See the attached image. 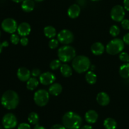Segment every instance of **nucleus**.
<instances>
[{
	"mask_svg": "<svg viewBox=\"0 0 129 129\" xmlns=\"http://www.w3.org/2000/svg\"><path fill=\"white\" fill-rule=\"evenodd\" d=\"M59 40L57 39H52L51 40L49 41V46L50 49H55V48H57L58 45H59Z\"/></svg>",
	"mask_w": 129,
	"mask_h": 129,
	"instance_id": "nucleus-30",
	"label": "nucleus"
},
{
	"mask_svg": "<svg viewBox=\"0 0 129 129\" xmlns=\"http://www.w3.org/2000/svg\"><path fill=\"white\" fill-rule=\"evenodd\" d=\"M11 1H13V2H15V3H18L23 2L24 0H11Z\"/></svg>",
	"mask_w": 129,
	"mask_h": 129,
	"instance_id": "nucleus-42",
	"label": "nucleus"
},
{
	"mask_svg": "<svg viewBox=\"0 0 129 129\" xmlns=\"http://www.w3.org/2000/svg\"><path fill=\"white\" fill-rule=\"evenodd\" d=\"M61 61L60 59H54L50 63V68L53 70L59 69L61 67Z\"/></svg>",
	"mask_w": 129,
	"mask_h": 129,
	"instance_id": "nucleus-27",
	"label": "nucleus"
},
{
	"mask_svg": "<svg viewBox=\"0 0 129 129\" xmlns=\"http://www.w3.org/2000/svg\"><path fill=\"white\" fill-rule=\"evenodd\" d=\"M3 48V45H2V43L0 42V53H1V52H2Z\"/></svg>",
	"mask_w": 129,
	"mask_h": 129,
	"instance_id": "nucleus-43",
	"label": "nucleus"
},
{
	"mask_svg": "<svg viewBox=\"0 0 129 129\" xmlns=\"http://www.w3.org/2000/svg\"><path fill=\"white\" fill-rule=\"evenodd\" d=\"M40 82L44 85L52 84L55 80V77L54 73L51 72H47L45 73H42L39 77Z\"/></svg>",
	"mask_w": 129,
	"mask_h": 129,
	"instance_id": "nucleus-11",
	"label": "nucleus"
},
{
	"mask_svg": "<svg viewBox=\"0 0 129 129\" xmlns=\"http://www.w3.org/2000/svg\"><path fill=\"white\" fill-rule=\"evenodd\" d=\"M98 118V115L94 110H89L85 114L86 121L89 123H94Z\"/></svg>",
	"mask_w": 129,
	"mask_h": 129,
	"instance_id": "nucleus-17",
	"label": "nucleus"
},
{
	"mask_svg": "<svg viewBox=\"0 0 129 129\" xmlns=\"http://www.w3.org/2000/svg\"><path fill=\"white\" fill-rule=\"evenodd\" d=\"M119 58L122 61L125 63H128L129 62V54L126 52H122L120 54Z\"/></svg>",
	"mask_w": 129,
	"mask_h": 129,
	"instance_id": "nucleus-29",
	"label": "nucleus"
},
{
	"mask_svg": "<svg viewBox=\"0 0 129 129\" xmlns=\"http://www.w3.org/2000/svg\"><path fill=\"white\" fill-rule=\"evenodd\" d=\"M34 129H46L45 127H44L43 126H41V125H36L35 126V127H34Z\"/></svg>",
	"mask_w": 129,
	"mask_h": 129,
	"instance_id": "nucleus-40",
	"label": "nucleus"
},
{
	"mask_svg": "<svg viewBox=\"0 0 129 129\" xmlns=\"http://www.w3.org/2000/svg\"><path fill=\"white\" fill-rule=\"evenodd\" d=\"M1 27L6 32L10 34H14L18 29L17 22L13 18H8L5 19L1 23Z\"/></svg>",
	"mask_w": 129,
	"mask_h": 129,
	"instance_id": "nucleus-9",
	"label": "nucleus"
},
{
	"mask_svg": "<svg viewBox=\"0 0 129 129\" xmlns=\"http://www.w3.org/2000/svg\"><path fill=\"white\" fill-rule=\"evenodd\" d=\"M34 99L37 106H45L49 102V92L45 89L38 90L34 94Z\"/></svg>",
	"mask_w": 129,
	"mask_h": 129,
	"instance_id": "nucleus-6",
	"label": "nucleus"
},
{
	"mask_svg": "<svg viewBox=\"0 0 129 129\" xmlns=\"http://www.w3.org/2000/svg\"><path fill=\"white\" fill-rule=\"evenodd\" d=\"M44 32L45 36L49 39H53L56 35V30L52 26H47L44 28Z\"/></svg>",
	"mask_w": 129,
	"mask_h": 129,
	"instance_id": "nucleus-23",
	"label": "nucleus"
},
{
	"mask_svg": "<svg viewBox=\"0 0 129 129\" xmlns=\"http://www.w3.org/2000/svg\"><path fill=\"white\" fill-rule=\"evenodd\" d=\"M3 128L4 127H2V126H0V129H4Z\"/></svg>",
	"mask_w": 129,
	"mask_h": 129,
	"instance_id": "nucleus-46",
	"label": "nucleus"
},
{
	"mask_svg": "<svg viewBox=\"0 0 129 129\" xmlns=\"http://www.w3.org/2000/svg\"><path fill=\"white\" fill-rule=\"evenodd\" d=\"M123 42H124V43H125V44L129 45V33L125 34V35L123 36Z\"/></svg>",
	"mask_w": 129,
	"mask_h": 129,
	"instance_id": "nucleus-38",
	"label": "nucleus"
},
{
	"mask_svg": "<svg viewBox=\"0 0 129 129\" xmlns=\"http://www.w3.org/2000/svg\"><path fill=\"white\" fill-rule=\"evenodd\" d=\"M1 104L7 110H13L19 104V96L15 91L8 90L2 95L1 99Z\"/></svg>",
	"mask_w": 129,
	"mask_h": 129,
	"instance_id": "nucleus-2",
	"label": "nucleus"
},
{
	"mask_svg": "<svg viewBox=\"0 0 129 129\" xmlns=\"http://www.w3.org/2000/svg\"><path fill=\"white\" fill-rule=\"evenodd\" d=\"M125 15V9L121 5H116L113 6L110 11V16L112 19L117 22H122L124 19Z\"/></svg>",
	"mask_w": 129,
	"mask_h": 129,
	"instance_id": "nucleus-8",
	"label": "nucleus"
},
{
	"mask_svg": "<svg viewBox=\"0 0 129 129\" xmlns=\"http://www.w3.org/2000/svg\"><path fill=\"white\" fill-rule=\"evenodd\" d=\"M119 73L123 78H129V63H127L120 66L119 68Z\"/></svg>",
	"mask_w": 129,
	"mask_h": 129,
	"instance_id": "nucleus-21",
	"label": "nucleus"
},
{
	"mask_svg": "<svg viewBox=\"0 0 129 129\" xmlns=\"http://www.w3.org/2000/svg\"><path fill=\"white\" fill-rule=\"evenodd\" d=\"M81 12L80 6L76 4H74L70 6L68 10V16L71 18H76L79 15Z\"/></svg>",
	"mask_w": 129,
	"mask_h": 129,
	"instance_id": "nucleus-15",
	"label": "nucleus"
},
{
	"mask_svg": "<svg viewBox=\"0 0 129 129\" xmlns=\"http://www.w3.org/2000/svg\"><path fill=\"white\" fill-rule=\"evenodd\" d=\"M59 59L61 61L66 63L74 59L76 56V50L71 46L65 45L60 47L57 51Z\"/></svg>",
	"mask_w": 129,
	"mask_h": 129,
	"instance_id": "nucleus-4",
	"label": "nucleus"
},
{
	"mask_svg": "<svg viewBox=\"0 0 129 129\" xmlns=\"http://www.w3.org/2000/svg\"><path fill=\"white\" fill-rule=\"evenodd\" d=\"M120 28L116 25H112L110 29V34L113 37H116L118 35V34H120Z\"/></svg>",
	"mask_w": 129,
	"mask_h": 129,
	"instance_id": "nucleus-28",
	"label": "nucleus"
},
{
	"mask_svg": "<svg viewBox=\"0 0 129 129\" xmlns=\"http://www.w3.org/2000/svg\"><path fill=\"white\" fill-rule=\"evenodd\" d=\"M18 129H31L30 125L26 123H21L18 126Z\"/></svg>",
	"mask_w": 129,
	"mask_h": 129,
	"instance_id": "nucleus-33",
	"label": "nucleus"
},
{
	"mask_svg": "<svg viewBox=\"0 0 129 129\" xmlns=\"http://www.w3.org/2000/svg\"><path fill=\"white\" fill-rule=\"evenodd\" d=\"M72 65L76 72L79 73H84L89 70L90 67V60L86 56H78L73 59Z\"/></svg>",
	"mask_w": 129,
	"mask_h": 129,
	"instance_id": "nucleus-3",
	"label": "nucleus"
},
{
	"mask_svg": "<svg viewBox=\"0 0 129 129\" xmlns=\"http://www.w3.org/2000/svg\"><path fill=\"white\" fill-rule=\"evenodd\" d=\"M85 78L86 82L89 84H94L96 83L97 80L96 75L92 71H89L86 74Z\"/></svg>",
	"mask_w": 129,
	"mask_h": 129,
	"instance_id": "nucleus-25",
	"label": "nucleus"
},
{
	"mask_svg": "<svg viewBox=\"0 0 129 129\" xmlns=\"http://www.w3.org/2000/svg\"><path fill=\"white\" fill-rule=\"evenodd\" d=\"M57 39L63 44H69L73 42L74 40V35L70 30L63 29L57 34Z\"/></svg>",
	"mask_w": 129,
	"mask_h": 129,
	"instance_id": "nucleus-10",
	"label": "nucleus"
},
{
	"mask_svg": "<svg viewBox=\"0 0 129 129\" xmlns=\"http://www.w3.org/2000/svg\"><path fill=\"white\" fill-rule=\"evenodd\" d=\"M50 129H66V128L61 124H55L52 126Z\"/></svg>",
	"mask_w": 129,
	"mask_h": 129,
	"instance_id": "nucleus-36",
	"label": "nucleus"
},
{
	"mask_svg": "<svg viewBox=\"0 0 129 129\" xmlns=\"http://www.w3.org/2000/svg\"><path fill=\"white\" fill-rule=\"evenodd\" d=\"M34 1H37V2H41V1H43L44 0H34Z\"/></svg>",
	"mask_w": 129,
	"mask_h": 129,
	"instance_id": "nucleus-44",
	"label": "nucleus"
},
{
	"mask_svg": "<svg viewBox=\"0 0 129 129\" xmlns=\"http://www.w3.org/2000/svg\"><path fill=\"white\" fill-rule=\"evenodd\" d=\"M63 125L68 129H79L83 123L81 117L76 113L68 111L62 116Z\"/></svg>",
	"mask_w": 129,
	"mask_h": 129,
	"instance_id": "nucleus-1",
	"label": "nucleus"
},
{
	"mask_svg": "<svg viewBox=\"0 0 129 129\" xmlns=\"http://www.w3.org/2000/svg\"><path fill=\"white\" fill-rule=\"evenodd\" d=\"M20 44H21L22 46H26L28 44V38H26V37H23L21 39H20Z\"/></svg>",
	"mask_w": 129,
	"mask_h": 129,
	"instance_id": "nucleus-35",
	"label": "nucleus"
},
{
	"mask_svg": "<svg viewBox=\"0 0 129 129\" xmlns=\"http://www.w3.org/2000/svg\"><path fill=\"white\" fill-rule=\"evenodd\" d=\"M39 80L37 78H35V77L30 78V79L26 82V87L28 90L33 91V90H34L37 87V86L39 85Z\"/></svg>",
	"mask_w": 129,
	"mask_h": 129,
	"instance_id": "nucleus-24",
	"label": "nucleus"
},
{
	"mask_svg": "<svg viewBox=\"0 0 129 129\" xmlns=\"http://www.w3.org/2000/svg\"><path fill=\"white\" fill-rule=\"evenodd\" d=\"M124 49V42L120 39H114L110 41L106 46L107 53L111 55L118 54Z\"/></svg>",
	"mask_w": 129,
	"mask_h": 129,
	"instance_id": "nucleus-5",
	"label": "nucleus"
},
{
	"mask_svg": "<svg viewBox=\"0 0 129 129\" xmlns=\"http://www.w3.org/2000/svg\"><path fill=\"white\" fill-rule=\"evenodd\" d=\"M81 129H93V128L91 125H84L83 126H82V127L81 128Z\"/></svg>",
	"mask_w": 129,
	"mask_h": 129,
	"instance_id": "nucleus-39",
	"label": "nucleus"
},
{
	"mask_svg": "<svg viewBox=\"0 0 129 129\" xmlns=\"http://www.w3.org/2000/svg\"><path fill=\"white\" fill-rule=\"evenodd\" d=\"M60 71L62 76L65 77H69L73 74V70H72L71 67L68 64H62L60 68Z\"/></svg>",
	"mask_w": 129,
	"mask_h": 129,
	"instance_id": "nucleus-20",
	"label": "nucleus"
},
{
	"mask_svg": "<svg viewBox=\"0 0 129 129\" xmlns=\"http://www.w3.org/2000/svg\"><path fill=\"white\" fill-rule=\"evenodd\" d=\"M96 101L101 106H107L109 104L110 101V97L107 93L104 92H100L96 96Z\"/></svg>",
	"mask_w": 129,
	"mask_h": 129,
	"instance_id": "nucleus-14",
	"label": "nucleus"
},
{
	"mask_svg": "<svg viewBox=\"0 0 129 129\" xmlns=\"http://www.w3.org/2000/svg\"><path fill=\"white\" fill-rule=\"evenodd\" d=\"M31 72L25 67H21L17 71V77L22 82H27L30 78Z\"/></svg>",
	"mask_w": 129,
	"mask_h": 129,
	"instance_id": "nucleus-12",
	"label": "nucleus"
},
{
	"mask_svg": "<svg viewBox=\"0 0 129 129\" xmlns=\"http://www.w3.org/2000/svg\"><path fill=\"white\" fill-rule=\"evenodd\" d=\"M40 75H41V72L39 68H34L31 71V75L34 77H39Z\"/></svg>",
	"mask_w": 129,
	"mask_h": 129,
	"instance_id": "nucleus-34",
	"label": "nucleus"
},
{
	"mask_svg": "<svg viewBox=\"0 0 129 129\" xmlns=\"http://www.w3.org/2000/svg\"><path fill=\"white\" fill-rule=\"evenodd\" d=\"M17 118L14 114L8 113L4 115L2 119V124L5 129H13L17 125Z\"/></svg>",
	"mask_w": 129,
	"mask_h": 129,
	"instance_id": "nucleus-7",
	"label": "nucleus"
},
{
	"mask_svg": "<svg viewBox=\"0 0 129 129\" xmlns=\"http://www.w3.org/2000/svg\"><path fill=\"white\" fill-rule=\"evenodd\" d=\"M103 125L106 129H115L117 128V123L115 120L112 118H108L105 119L103 122Z\"/></svg>",
	"mask_w": 129,
	"mask_h": 129,
	"instance_id": "nucleus-22",
	"label": "nucleus"
},
{
	"mask_svg": "<svg viewBox=\"0 0 129 129\" xmlns=\"http://www.w3.org/2000/svg\"><path fill=\"white\" fill-rule=\"evenodd\" d=\"M0 36H1V32H0Z\"/></svg>",
	"mask_w": 129,
	"mask_h": 129,
	"instance_id": "nucleus-47",
	"label": "nucleus"
},
{
	"mask_svg": "<svg viewBox=\"0 0 129 129\" xmlns=\"http://www.w3.org/2000/svg\"><path fill=\"white\" fill-rule=\"evenodd\" d=\"M122 27L125 30H129V20L128 19H123L121 22Z\"/></svg>",
	"mask_w": 129,
	"mask_h": 129,
	"instance_id": "nucleus-32",
	"label": "nucleus"
},
{
	"mask_svg": "<svg viewBox=\"0 0 129 129\" xmlns=\"http://www.w3.org/2000/svg\"><path fill=\"white\" fill-rule=\"evenodd\" d=\"M35 8V3L34 0H24L21 4V8L25 12H30Z\"/></svg>",
	"mask_w": 129,
	"mask_h": 129,
	"instance_id": "nucleus-19",
	"label": "nucleus"
},
{
	"mask_svg": "<svg viewBox=\"0 0 129 129\" xmlns=\"http://www.w3.org/2000/svg\"><path fill=\"white\" fill-rule=\"evenodd\" d=\"M91 50L94 55H101L104 53L105 46L102 43L96 42L92 44L91 47Z\"/></svg>",
	"mask_w": 129,
	"mask_h": 129,
	"instance_id": "nucleus-16",
	"label": "nucleus"
},
{
	"mask_svg": "<svg viewBox=\"0 0 129 129\" xmlns=\"http://www.w3.org/2000/svg\"><path fill=\"white\" fill-rule=\"evenodd\" d=\"M28 120L33 125H37L39 121V116L35 112H31L28 116Z\"/></svg>",
	"mask_w": 129,
	"mask_h": 129,
	"instance_id": "nucleus-26",
	"label": "nucleus"
},
{
	"mask_svg": "<svg viewBox=\"0 0 129 129\" xmlns=\"http://www.w3.org/2000/svg\"><path fill=\"white\" fill-rule=\"evenodd\" d=\"M8 44H9L8 42L6 41V40H5V41L3 42H2V45H3V47L8 46Z\"/></svg>",
	"mask_w": 129,
	"mask_h": 129,
	"instance_id": "nucleus-41",
	"label": "nucleus"
},
{
	"mask_svg": "<svg viewBox=\"0 0 129 129\" xmlns=\"http://www.w3.org/2000/svg\"><path fill=\"white\" fill-rule=\"evenodd\" d=\"M62 91V87L59 83H53L49 89V92L53 96H58Z\"/></svg>",
	"mask_w": 129,
	"mask_h": 129,
	"instance_id": "nucleus-18",
	"label": "nucleus"
},
{
	"mask_svg": "<svg viewBox=\"0 0 129 129\" xmlns=\"http://www.w3.org/2000/svg\"><path fill=\"white\" fill-rule=\"evenodd\" d=\"M10 40H11V43L15 45L18 44L19 42L20 41V39L19 38V36L18 35L15 34H11V37H10Z\"/></svg>",
	"mask_w": 129,
	"mask_h": 129,
	"instance_id": "nucleus-31",
	"label": "nucleus"
},
{
	"mask_svg": "<svg viewBox=\"0 0 129 129\" xmlns=\"http://www.w3.org/2000/svg\"><path fill=\"white\" fill-rule=\"evenodd\" d=\"M92 1H100V0H91Z\"/></svg>",
	"mask_w": 129,
	"mask_h": 129,
	"instance_id": "nucleus-45",
	"label": "nucleus"
},
{
	"mask_svg": "<svg viewBox=\"0 0 129 129\" xmlns=\"http://www.w3.org/2000/svg\"><path fill=\"white\" fill-rule=\"evenodd\" d=\"M123 8L127 11H129V0H123Z\"/></svg>",
	"mask_w": 129,
	"mask_h": 129,
	"instance_id": "nucleus-37",
	"label": "nucleus"
},
{
	"mask_svg": "<svg viewBox=\"0 0 129 129\" xmlns=\"http://www.w3.org/2000/svg\"><path fill=\"white\" fill-rule=\"evenodd\" d=\"M17 31L20 36L26 37L30 34L31 32V27L28 23L23 22L18 26Z\"/></svg>",
	"mask_w": 129,
	"mask_h": 129,
	"instance_id": "nucleus-13",
	"label": "nucleus"
}]
</instances>
